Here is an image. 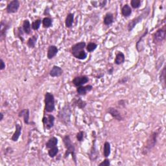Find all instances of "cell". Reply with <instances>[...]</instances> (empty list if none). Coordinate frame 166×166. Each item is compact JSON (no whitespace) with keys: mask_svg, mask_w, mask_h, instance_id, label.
<instances>
[{"mask_svg":"<svg viewBox=\"0 0 166 166\" xmlns=\"http://www.w3.org/2000/svg\"><path fill=\"white\" fill-rule=\"evenodd\" d=\"M63 143L66 149V151L64 154V158H67L69 154H72L73 161L77 164V156L75 154V145L72 142L71 138L69 135H66L63 138Z\"/></svg>","mask_w":166,"mask_h":166,"instance_id":"6da1fadb","label":"cell"},{"mask_svg":"<svg viewBox=\"0 0 166 166\" xmlns=\"http://www.w3.org/2000/svg\"><path fill=\"white\" fill-rule=\"evenodd\" d=\"M158 135H159V132L158 131H154L150 134L142 151L143 155H146V154H148L156 146Z\"/></svg>","mask_w":166,"mask_h":166,"instance_id":"7a4b0ae2","label":"cell"},{"mask_svg":"<svg viewBox=\"0 0 166 166\" xmlns=\"http://www.w3.org/2000/svg\"><path fill=\"white\" fill-rule=\"evenodd\" d=\"M72 109L69 105H66L62 107L58 112V117L59 121L64 124V125H69L71 121V115H72Z\"/></svg>","mask_w":166,"mask_h":166,"instance_id":"3957f363","label":"cell"},{"mask_svg":"<svg viewBox=\"0 0 166 166\" xmlns=\"http://www.w3.org/2000/svg\"><path fill=\"white\" fill-rule=\"evenodd\" d=\"M44 103H45V107H44L45 111L47 113L53 112L55 109V97L53 94L50 92H46Z\"/></svg>","mask_w":166,"mask_h":166,"instance_id":"277c9868","label":"cell"},{"mask_svg":"<svg viewBox=\"0 0 166 166\" xmlns=\"http://www.w3.org/2000/svg\"><path fill=\"white\" fill-rule=\"evenodd\" d=\"M149 10H150L149 8L146 9L141 14H139L138 16L133 18V19H132L130 22H129L128 25H127L128 31L129 32H131V31L133 30V29L135 27L136 25L139 24V22H141L143 18H146L147 16L149 15Z\"/></svg>","mask_w":166,"mask_h":166,"instance_id":"5b68a950","label":"cell"},{"mask_svg":"<svg viewBox=\"0 0 166 166\" xmlns=\"http://www.w3.org/2000/svg\"><path fill=\"white\" fill-rule=\"evenodd\" d=\"M55 120L54 116L51 114H47V116L44 115L42 120L44 128L47 130H50L51 128H52L55 125Z\"/></svg>","mask_w":166,"mask_h":166,"instance_id":"8992f818","label":"cell"},{"mask_svg":"<svg viewBox=\"0 0 166 166\" xmlns=\"http://www.w3.org/2000/svg\"><path fill=\"white\" fill-rule=\"evenodd\" d=\"M166 31L165 28H161L154 33L153 40L155 43H160L163 42L165 38Z\"/></svg>","mask_w":166,"mask_h":166,"instance_id":"52a82bcc","label":"cell"},{"mask_svg":"<svg viewBox=\"0 0 166 166\" xmlns=\"http://www.w3.org/2000/svg\"><path fill=\"white\" fill-rule=\"evenodd\" d=\"M20 2L18 0H13L10 1L7 6L6 11L8 14H14L18 12L20 8Z\"/></svg>","mask_w":166,"mask_h":166,"instance_id":"ba28073f","label":"cell"},{"mask_svg":"<svg viewBox=\"0 0 166 166\" xmlns=\"http://www.w3.org/2000/svg\"><path fill=\"white\" fill-rule=\"evenodd\" d=\"M88 81H89V79L87 76L85 75H81L75 77L74 79L72 80V83L73 85L76 87H79L81 86H84V84H86Z\"/></svg>","mask_w":166,"mask_h":166,"instance_id":"9c48e42d","label":"cell"},{"mask_svg":"<svg viewBox=\"0 0 166 166\" xmlns=\"http://www.w3.org/2000/svg\"><path fill=\"white\" fill-rule=\"evenodd\" d=\"M10 27V23L5 20H2L0 24V38L3 40L6 37V34L7 31L9 30Z\"/></svg>","mask_w":166,"mask_h":166,"instance_id":"30bf717a","label":"cell"},{"mask_svg":"<svg viewBox=\"0 0 166 166\" xmlns=\"http://www.w3.org/2000/svg\"><path fill=\"white\" fill-rule=\"evenodd\" d=\"M107 112L109 114H110V116H111L112 117H114V119L116 120L117 121H121L123 120V118L122 116H121V113L115 108L109 107L107 110Z\"/></svg>","mask_w":166,"mask_h":166,"instance_id":"8fae6325","label":"cell"},{"mask_svg":"<svg viewBox=\"0 0 166 166\" xmlns=\"http://www.w3.org/2000/svg\"><path fill=\"white\" fill-rule=\"evenodd\" d=\"M95 142H96V139H95L93 141V145H92L90 153L89 154V158L91 161H95V160H97L99 156V151L96 148Z\"/></svg>","mask_w":166,"mask_h":166,"instance_id":"7c38bea8","label":"cell"},{"mask_svg":"<svg viewBox=\"0 0 166 166\" xmlns=\"http://www.w3.org/2000/svg\"><path fill=\"white\" fill-rule=\"evenodd\" d=\"M63 70L58 66H53L49 72V75L52 77H58L62 75Z\"/></svg>","mask_w":166,"mask_h":166,"instance_id":"4fadbf2b","label":"cell"},{"mask_svg":"<svg viewBox=\"0 0 166 166\" xmlns=\"http://www.w3.org/2000/svg\"><path fill=\"white\" fill-rule=\"evenodd\" d=\"M58 52V49L56 46L51 45L48 47V50H47V57L49 60L53 58Z\"/></svg>","mask_w":166,"mask_h":166,"instance_id":"5bb4252c","label":"cell"},{"mask_svg":"<svg viewBox=\"0 0 166 166\" xmlns=\"http://www.w3.org/2000/svg\"><path fill=\"white\" fill-rule=\"evenodd\" d=\"M147 33H148V29H146V30L144 32H143V34L141 36H140L139 39L138 40V42H136V49L138 50V52H141V51L143 49V39L144 38L145 36H147Z\"/></svg>","mask_w":166,"mask_h":166,"instance_id":"9a60e30c","label":"cell"},{"mask_svg":"<svg viewBox=\"0 0 166 166\" xmlns=\"http://www.w3.org/2000/svg\"><path fill=\"white\" fill-rule=\"evenodd\" d=\"M15 127H16V131H15V132H14V133L13 134L12 138H11V140L14 142H17L18 139H19L20 136L21 134V131H22V127H21V125H20V124L16 123L15 125Z\"/></svg>","mask_w":166,"mask_h":166,"instance_id":"2e32d148","label":"cell"},{"mask_svg":"<svg viewBox=\"0 0 166 166\" xmlns=\"http://www.w3.org/2000/svg\"><path fill=\"white\" fill-rule=\"evenodd\" d=\"M92 88H93V86L91 85L81 86L77 87V92L80 95H85L88 91H90L92 90Z\"/></svg>","mask_w":166,"mask_h":166,"instance_id":"e0dca14e","label":"cell"},{"mask_svg":"<svg viewBox=\"0 0 166 166\" xmlns=\"http://www.w3.org/2000/svg\"><path fill=\"white\" fill-rule=\"evenodd\" d=\"M18 116L19 117H23L25 124H29V110L28 108L21 110L18 114Z\"/></svg>","mask_w":166,"mask_h":166,"instance_id":"ac0fdd59","label":"cell"},{"mask_svg":"<svg viewBox=\"0 0 166 166\" xmlns=\"http://www.w3.org/2000/svg\"><path fill=\"white\" fill-rule=\"evenodd\" d=\"M72 105L77 106V107L80 109H83L85 108V106H86V103L84 101L82 100L81 98L80 97L74 98L73 100Z\"/></svg>","mask_w":166,"mask_h":166,"instance_id":"d6986e66","label":"cell"},{"mask_svg":"<svg viewBox=\"0 0 166 166\" xmlns=\"http://www.w3.org/2000/svg\"><path fill=\"white\" fill-rule=\"evenodd\" d=\"M85 47H86V43L84 42H80L79 43H77L72 47V53L84 50Z\"/></svg>","mask_w":166,"mask_h":166,"instance_id":"ffe728a7","label":"cell"},{"mask_svg":"<svg viewBox=\"0 0 166 166\" xmlns=\"http://www.w3.org/2000/svg\"><path fill=\"white\" fill-rule=\"evenodd\" d=\"M125 60V55L121 52V51H117V53L116 55L115 60H114V63L116 65L122 64Z\"/></svg>","mask_w":166,"mask_h":166,"instance_id":"44dd1931","label":"cell"},{"mask_svg":"<svg viewBox=\"0 0 166 166\" xmlns=\"http://www.w3.org/2000/svg\"><path fill=\"white\" fill-rule=\"evenodd\" d=\"M31 25L29 20H25L22 24V29L26 35H30L31 32Z\"/></svg>","mask_w":166,"mask_h":166,"instance_id":"7402d4cb","label":"cell"},{"mask_svg":"<svg viewBox=\"0 0 166 166\" xmlns=\"http://www.w3.org/2000/svg\"><path fill=\"white\" fill-rule=\"evenodd\" d=\"M38 38V35L36 34L28 39L27 42V45L29 48H34L36 46V42H37Z\"/></svg>","mask_w":166,"mask_h":166,"instance_id":"603a6c76","label":"cell"},{"mask_svg":"<svg viewBox=\"0 0 166 166\" xmlns=\"http://www.w3.org/2000/svg\"><path fill=\"white\" fill-rule=\"evenodd\" d=\"M73 21H74V14L73 13H69L65 20V25L67 28H70L72 27Z\"/></svg>","mask_w":166,"mask_h":166,"instance_id":"cb8c5ba5","label":"cell"},{"mask_svg":"<svg viewBox=\"0 0 166 166\" xmlns=\"http://www.w3.org/2000/svg\"><path fill=\"white\" fill-rule=\"evenodd\" d=\"M121 14L125 18L130 16L132 14V9L130 5L128 4H125L122 7V9H121Z\"/></svg>","mask_w":166,"mask_h":166,"instance_id":"d4e9b609","label":"cell"},{"mask_svg":"<svg viewBox=\"0 0 166 166\" xmlns=\"http://www.w3.org/2000/svg\"><path fill=\"white\" fill-rule=\"evenodd\" d=\"M114 15L111 13H108L106 14L105 16L104 20H103V23L105 25H110L114 22Z\"/></svg>","mask_w":166,"mask_h":166,"instance_id":"484cf974","label":"cell"},{"mask_svg":"<svg viewBox=\"0 0 166 166\" xmlns=\"http://www.w3.org/2000/svg\"><path fill=\"white\" fill-rule=\"evenodd\" d=\"M110 153H111V146L110 143L108 142H106L103 147V155L105 158H108Z\"/></svg>","mask_w":166,"mask_h":166,"instance_id":"4316f807","label":"cell"},{"mask_svg":"<svg viewBox=\"0 0 166 166\" xmlns=\"http://www.w3.org/2000/svg\"><path fill=\"white\" fill-rule=\"evenodd\" d=\"M73 56L75 58L79 59V60H84L87 57V53L84 50L78 51V52L72 53Z\"/></svg>","mask_w":166,"mask_h":166,"instance_id":"83f0119b","label":"cell"},{"mask_svg":"<svg viewBox=\"0 0 166 166\" xmlns=\"http://www.w3.org/2000/svg\"><path fill=\"white\" fill-rule=\"evenodd\" d=\"M58 144V139L56 137L51 138L46 143V147L47 149H50L51 147L57 146Z\"/></svg>","mask_w":166,"mask_h":166,"instance_id":"f1b7e54d","label":"cell"},{"mask_svg":"<svg viewBox=\"0 0 166 166\" xmlns=\"http://www.w3.org/2000/svg\"><path fill=\"white\" fill-rule=\"evenodd\" d=\"M58 153V148L57 146H55L53 147H51V148L49 149L48 150V155L49 156L50 158H55L57 155V154Z\"/></svg>","mask_w":166,"mask_h":166,"instance_id":"f546056e","label":"cell"},{"mask_svg":"<svg viewBox=\"0 0 166 166\" xmlns=\"http://www.w3.org/2000/svg\"><path fill=\"white\" fill-rule=\"evenodd\" d=\"M52 22L53 21L52 20H51V18L49 17H46L42 20V23L44 28H49L52 25Z\"/></svg>","mask_w":166,"mask_h":166,"instance_id":"4dcf8cb0","label":"cell"},{"mask_svg":"<svg viewBox=\"0 0 166 166\" xmlns=\"http://www.w3.org/2000/svg\"><path fill=\"white\" fill-rule=\"evenodd\" d=\"M24 34L25 32L23 30V29H22V27H19L17 29V33L16 35V36L19 38L22 42H24Z\"/></svg>","mask_w":166,"mask_h":166,"instance_id":"1f68e13d","label":"cell"},{"mask_svg":"<svg viewBox=\"0 0 166 166\" xmlns=\"http://www.w3.org/2000/svg\"><path fill=\"white\" fill-rule=\"evenodd\" d=\"M42 20H40V19H37L35 20L34 21L32 22V24H31V27L33 29V30L35 31H37L39 29L40 25H41L42 24Z\"/></svg>","mask_w":166,"mask_h":166,"instance_id":"d6a6232c","label":"cell"},{"mask_svg":"<svg viewBox=\"0 0 166 166\" xmlns=\"http://www.w3.org/2000/svg\"><path fill=\"white\" fill-rule=\"evenodd\" d=\"M97 47V45L94 42H90L89 44H88V45L86 46V50L88 52L91 53L93 52L96 49Z\"/></svg>","mask_w":166,"mask_h":166,"instance_id":"836d02e7","label":"cell"},{"mask_svg":"<svg viewBox=\"0 0 166 166\" xmlns=\"http://www.w3.org/2000/svg\"><path fill=\"white\" fill-rule=\"evenodd\" d=\"M141 0H132L131 1V5L133 9H138L141 6Z\"/></svg>","mask_w":166,"mask_h":166,"instance_id":"e575fe53","label":"cell"},{"mask_svg":"<svg viewBox=\"0 0 166 166\" xmlns=\"http://www.w3.org/2000/svg\"><path fill=\"white\" fill-rule=\"evenodd\" d=\"M84 137H85V132H84V131H79L76 135L77 141L79 142H83Z\"/></svg>","mask_w":166,"mask_h":166,"instance_id":"d590c367","label":"cell"},{"mask_svg":"<svg viewBox=\"0 0 166 166\" xmlns=\"http://www.w3.org/2000/svg\"><path fill=\"white\" fill-rule=\"evenodd\" d=\"M160 80L164 87L165 83V67H164L163 69H162V71L161 72V74L160 76Z\"/></svg>","mask_w":166,"mask_h":166,"instance_id":"8d00e7d4","label":"cell"},{"mask_svg":"<svg viewBox=\"0 0 166 166\" xmlns=\"http://www.w3.org/2000/svg\"><path fill=\"white\" fill-rule=\"evenodd\" d=\"M110 165V161L107 158H106L105 160H103L101 163L99 164V166H109Z\"/></svg>","mask_w":166,"mask_h":166,"instance_id":"74e56055","label":"cell"},{"mask_svg":"<svg viewBox=\"0 0 166 166\" xmlns=\"http://www.w3.org/2000/svg\"><path fill=\"white\" fill-rule=\"evenodd\" d=\"M128 80V78L127 77H122L120 81H119V83L120 84H124V83H126Z\"/></svg>","mask_w":166,"mask_h":166,"instance_id":"f35d334b","label":"cell"},{"mask_svg":"<svg viewBox=\"0 0 166 166\" xmlns=\"http://www.w3.org/2000/svg\"><path fill=\"white\" fill-rule=\"evenodd\" d=\"M5 68V63L4 62V61H3V59H1V66H0V69L1 70H3Z\"/></svg>","mask_w":166,"mask_h":166,"instance_id":"ab89813d","label":"cell"},{"mask_svg":"<svg viewBox=\"0 0 166 166\" xmlns=\"http://www.w3.org/2000/svg\"><path fill=\"white\" fill-rule=\"evenodd\" d=\"M113 71H114V69L111 68V69L108 70V74H110V75H112V73H113Z\"/></svg>","mask_w":166,"mask_h":166,"instance_id":"60d3db41","label":"cell"},{"mask_svg":"<svg viewBox=\"0 0 166 166\" xmlns=\"http://www.w3.org/2000/svg\"><path fill=\"white\" fill-rule=\"evenodd\" d=\"M0 116H1V118H0V121H2L3 120V114L1 112L0 114Z\"/></svg>","mask_w":166,"mask_h":166,"instance_id":"b9f144b4","label":"cell"}]
</instances>
